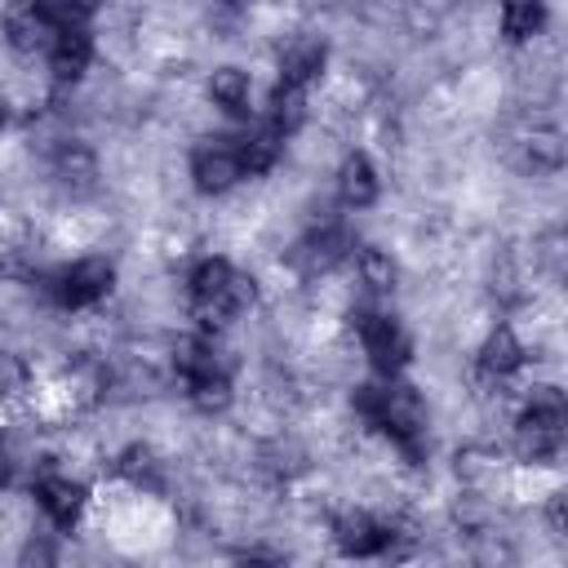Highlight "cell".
<instances>
[{
  "label": "cell",
  "mask_w": 568,
  "mask_h": 568,
  "mask_svg": "<svg viewBox=\"0 0 568 568\" xmlns=\"http://www.w3.org/2000/svg\"><path fill=\"white\" fill-rule=\"evenodd\" d=\"M191 302H195V315L204 324H222L240 311L253 306V280L231 271L226 262H200L195 275H191Z\"/></svg>",
  "instance_id": "1"
},
{
  "label": "cell",
  "mask_w": 568,
  "mask_h": 568,
  "mask_svg": "<svg viewBox=\"0 0 568 568\" xmlns=\"http://www.w3.org/2000/svg\"><path fill=\"white\" fill-rule=\"evenodd\" d=\"M355 399H359V408H364L386 435H395L408 453H422V426H426V413H422V399H417L408 386H386V390L364 386Z\"/></svg>",
  "instance_id": "2"
},
{
  "label": "cell",
  "mask_w": 568,
  "mask_h": 568,
  "mask_svg": "<svg viewBox=\"0 0 568 568\" xmlns=\"http://www.w3.org/2000/svg\"><path fill=\"white\" fill-rule=\"evenodd\" d=\"M515 444H519V453L528 462H546V457L559 453V444H564V399H559L555 386H537L532 390V399H528V408L519 417Z\"/></svg>",
  "instance_id": "3"
},
{
  "label": "cell",
  "mask_w": 568,
  "mask_h": 568,
  "mask_svg": "<svg viewBox=\"0 0 568 568\" xmlns=\"http://www.w3.org/2000/svg\"><path fill=\"white\" fill-rule=\"evenodd\" d=\"M191 173H195L200 191H226L235 178H244L235 138H204L195 146V155H191Z\"/></svg>",
  "instance_id": "4"
},
{
  "label": "cell",
  "mask_w": 568,
  "mask_h": 568,
  "mask_svg": "<svg viewBox=\"0 0 568 568\" xmlns=\"http://www.w3.org/2000/svg\"><path fill=\"white\" fill-rule=\"evenodd\" d=\"M4 31H9V44L22 49V53H49V44L58 40V22L49 18V9L40 0H22L4 13Z\"/></svg>",
  "instance_id": "5"
},
{
  "label": "cell",
  "mask_w": 568,
  "mask_h": 568,
  "mask_svg": "<svg viewBox=\"0 0 568 568\" xmlns=\"http://www.w3.org/2000/svg\"><path fill=\"white\" fill-rule=\"evenodd\" d=\"M111 262H102V257H84V262H75V266H67L58 280H53V293H58V302H67V306H89V302H98V297H106L111 293Z\"/></svg>",
  "instance_id": "6"
},
{
  "label": "cell",
  "mask_w": 568,
  "mask_h": 568,
  "mask_svg": "<svg viewBox=\"0 0 568 568\" xmlns=\"http://www.w3.org/2000/svg\"><path fill=\"white\" fill-rule=\"evenodd\" d=\"M359 333H364V351L373 359L377 373H399V364L408 359V337L395 320L386 315H364L359 320Z\"/></svg>",
  "instance_id": "7"
},
{
  "label": "cell",
  "mask_w": 568,
  "mask_h": 568,
  "mask_svg": "<svg viewBox=\"0 0 568 568\" xmlns=\"http://www.w3.org/2000/svg\"><path fill=\"white\" fill-rule=\"evenodd\" d=\"M337 541H342L346 555H377V550L390 546V528L377 524V519L364 515V510H351V515L337 519Z\"/></svg>",
  "instance_id": "8"
},
{
  "label": "cell",
  "mask_w": 568,
  "mask_h": 568,
  "mask_svg": "<svg viewBox=\"0 0 568 568\" xmlns=\"http://www.w3.org/2000/svg\"><path fill=\"white\" fill-rule=\"evenodd\" d=\"M89 53H93L89 36H84L80 27H62V31H58V40L49 44L53 75H58V80H80V75H84V67H89Z\"/></svg>",
  "instance_id": "9"
},
{
  "label": "cell",
  "mask_w": 568,
  "mask_h": 568,
  "mask_svg": "<svg viewBox=\"0 0 568 568\" xmlns=\"http://www.w3.org/2000/svg\"><path fill=\"white\" fill-rule=\"evenodd\" d=\"M320 67H324V44H320V40H297V44H288L284 58H280V80L306 89V84L320 75Z\"/></svg>",
  "instance_id": "10"
},
{
  "label": "cell",
  "mask_w": 568,
  "mask_h": 568,
  "mask_svg": "<svg viewBox=\"0 0 568 568\" xmlns=\"http://www.w3.org/2000/svg\"><path fill=\"white\" fill-rule=\"evenodd\" d=\"M280 142H284V133L266 120V124H257L253 133H244L235 146H240V164H244V173H262V169H271L275 164V155H280Z\"/></svg>",
  "instance_id": "11"
},
{
  "label": "cell",
  "mask_w": 568,
  "mask_h": 568,
  "mask_svg": "<svg viewBox=\"0 0 568 568\" xmlns=\"http://www.w3.org/2000/svg\"><path fill=\"white\" fill-rule=\"evenodd\" d=\"M337 191H342V200H346L351 209H359V204H373V195H377V178H373V164H368L364 155H351V160L342 164Z\"/></svg>",
  "instance_id": "12"
},
{
  "label": "cell",
  "mask_w": 568,
  "mask_h": 568,
  "mask_svg": "<svg viewBox=\"0 0 568 568\" xmlns=\"http://www.w3.org/2000/svg\"><path fill=\"white\" fill-rule=\"evenodd\" d=\"M80 501H84V493H80V484H71V479H44V484H40V506H44L49 519L62 524V528L80 515Z\"/></svg>",
  "instance_id": "13"
},
{
  "label": "cell",
  "mask_w": 568,
  "mask_h": 568,
  "mask_svg": "<svg viewBox=\"0 0 568 568\" xmlns=\"http://www.w3.org/2000/svg\"><path fill=\"white\" fill-rule=\"evenodd\" d=\"M209 98H213L222 111L240 115V111L248 106V75H244L240 67H222V71H213V80H209Z\"/></svg>",
  "instance_id": "14"
},
{
  "label": "cell",
  "mask_w": 568,
  "mask_h": 568,
  "mask_svg": "<svg viewBox=\"0 0 568 568\" xmlns=\"http://www.w3.org/2000/svg\"><path fill=\"white\" fill-rule=\"evenodd\" d=\"M541 22H546L541 0H501V31H506L510 40H528V36H537Z\"/></svg>",
  "instance_id": "15"
},
{
  "label": "cell",
  "mask_w": 568,
  "mask_h": 568,
  "mask_svg": "<svg viewBox=\"0 0 568 568\" xmlns=\"http://www.w3.org/2000/svg\"><path fill=\"white\" fill-rule=\"evenodd\" d=\"M519 359H524V351H519V342H515L510 328H497V333L484 342V373L506 377V373L519 368Z\"/></svg>",
  "instance_id": "16"
},
{
  "label": "cell",
  "mask_w": 568,
  "mask_h": 568,
  "mask_svg": "<svg viewBox=\"0 0 568 568\" xmlns=\"http://www.w3.org/2000/svg\"><path fill=\"white\" fill-rule=\"evenodd\" d=\"M302 106H306V89L280 80L275 93H271V124H275L280 133H293V129L302 124Z\"/></svg>",
  "instance_id": "17"
},
{
  "label": "cell",
  "mask_w": 568,
  "mask_h": 568,
  "mask_svg": "<svg viewBox=\"0 0 568 568\" xmlns=\"http://www.w3.org/2000/svg\"><path fill=\"white\" fill-rule=\"evenodd\" d=\"M53 173H58L67 186H89V182H93V155H89L84 146H67V151L58 155Z\"/></svg>",
  "instance_id": "18"
},
{
  "label": "cell",
  "mask_w": 568,
  "mask_h": 568,
  "mask_svg": "<svg viewBox=\"0 0 568 568\" xmlns=\"http://www.w3.org/2000/svg\"><path fill=\"white\" fill-rule=\"evenodd\" d=\"M191 399H195L204 413L226 408V399H231V382H226V373H204V377H191Z\"/></svg>",
  "instance_id": "19"
},
{
  "label": "cell",
  "mask_w": 568,
  "mask_h": 568,
  "mask_svg": "<svg viewBox=\"0 0 568 568\" xmlns=\"http://www.w3.org/2000/svg\"><path fill=\"white\" fill-rule=\"evenodd\" d=\"M120 470H124L133 484H146V488L160 484V466H155V457H151L146 448H129V453L120 457Z\"/></svg>",
  "instance_id": "20"
},
{
  "label": "cell",
  "mask_w": 568,
  "mask_h": 568,
  "mask_svg": "<svg viewBox=\"0 0 568 568\" xmlns=\"http://www.w3.org/2000/svg\"><path fill=\"white\" fill-rule=\"evenodd\" d=\"M359 271H364V284H368V288H390V284H395V266H390V257L377 253V248H364V253H359Z\"/></svg>",
  "instance_id": "21"
},
{
  "label": "cell",
  "mask_w": 568,
  "mask_h": 568,
  "mask_svg": "<svg viewBox=\"0 0 568 568\" xmlns=\"http://www.w3.org/2000/svg\"><path fill=\"white\" fill-rule=\"evenodd\" d=\"M44 9H49V18L58 22V27H80L93 9H98V0H40Z\"/></svg>",
  "instance_id": "22"
},
{
  "label": "cell",
  "mask_w": 568,
  "mask_h": 568,
  "mask_svg": "<svg viewBox=\"0 0 568 568\" xmlns=\"http://www.w3.org/2000/svg\"><path fill=\"white\" fill-rule=\"evenodd\" d=\"M559 155H564V146H559V133H555V129L532 133V142H528V160H532V169H555Z\"/></svg>",
  "instance_id": "23"
},
{
  "label": "cell",
  "mask_w": 568,
  "mask_h": 568,
  "mask_svg": "<svg viewBox=\"0 0 568 568\" xmlns=\"http://www.w3.org/2000/svg\"><path fill=\"white\" fill-rule=\"evenodd\" d=\"M22 382H27L22 364L13 355H0V390H22Z\"/></svg>",
  "instance_id": "24"
},
{
  "label": "cell",
  "mask_w": 568,
  "mask_h": 568,
  "mask_svg": "<svg viewBox=\"0 0 568 568\" xmlns=\"http://www.w3.org/2000/svg\"><path fill=\"white\" fill-rule=\"evenodd\" d=\"M222 4H231V9H244V4H253V0H222Z\"/></svg>",
  "instance_id": "25"
},
{
  "label": "cell",
  "mask_w": 568,
  "mask_h": 568,
  "mask_svg": "<svg viewBox=\"0 0 568 568\" xmlns=\"http://www.w3.org/2000/svg\"><path fill=\"white\" fill-rule=\"evenodd\" d=\"M0 484H4V453H0Z\"/></svg>",
  "instance_id": "26"
},
{
  "label": "cell",
  "mask_w": 568,
  "mask_h": 568,
  "mask_svg": "<svg viewBox=\"0 0 568 568\" xmlns=\"http://www.w3.org/2000/svg\"><path fill=\"white\" fill-rule=\"evenodd\" d=\"M0 124H4V102H0Z\"/></svg>",
  "instance_id": "27"
}]
</instances>
